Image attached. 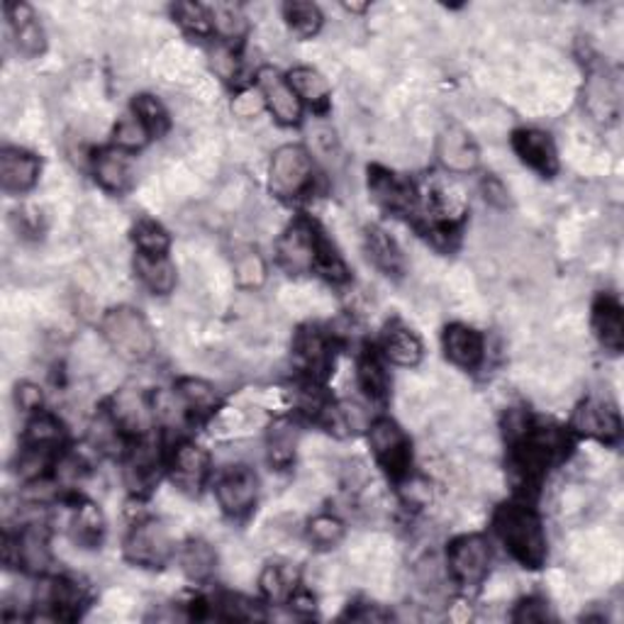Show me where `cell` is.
Segmentation results:
<instances>
[{
  "label": "cell",
  "mask_w": 624,
  "mask_h": 624,
  "mask_svg": "<svg viewBox=\"0 0 624 624\" xmlns=\"http://www.w3.org/2000/svg\"><path fill=\"white\" fill-rule=\"evenodd\" d=\"M510 142L512 152L520 157L524 166H530L544 178H554L558 174V149L548 132L527 127V130L512 132Z\"/></svg>",
  "instance_id": "obj_15"
},
{
  "label": "cell",
  "mask_w": 624,
  "mask_h": 624,
  "mask_svg": "<svg viewBox=\"0 0 624 624\" xmlns=\"http://www.w3.org/2000/svg\"><path fill=\"white\" fill-rule=\"evenodd\" d=\"M312 183H315V164L308 149L300 145L278 147L268 164V188L274 196L281 200L303 198Z\"/></svg>",
  "instance_id": "obj_3"
},
{
  "label": "cell",
  "mask_w": 624,
  "mask_h": 624,
  "mask_svg": "<svg viewBox=\"0 0 624 624\" xmlns=\"http://www.w3.org/2000/svg\"><path fill=\"white\" fill-rule=\"evenodd\" d=\"M5 18L10 32H13L15 47L25 59H35L47 49V35L45 27L27 3H5Z\"/></svg>",
  "instance_id": "obj_20"
},
{
  "label": "cell",
  "mask_w": 624,
  "mask_h": 624,
  "mask_svg": "<svg viewBox=\"0 0 624 624\" xmlns=\"http://www.w3.org/2000/svg\"><path fill=\"white\" fill-rule=\"evenodd\" d=\"M135 274L149 293L154 296L174 293L178 284L176 264L171 262L169 254H135Z\"/></svg>",
  "instance_id": "obj_27"
},
{
  "label": "cell",
  "mask_w": 624,
  "mask_h": 624,
  "mask_svg": "<svg viewBox=\"0 0 624 624\" xmlns=\"http://www.w3.org/2000/svg\"><path fill=\"white\" fill-rule=\"evenodd\" d=\"M357 375H359L361 391L369 395L371 401H383V397L389 395L391 375H389V369H385V359L381 351L366 349L359 357Z\"/></svg>",
  "instance_id": "obj_34"
},
{
  "label": "cell",
  "mask_w": 624,
  "mask_h": 624,
  "mask_svg": "<svg viewBox=\"0 0 624 624\" xmlns=\"http://www.w3.org/2000/svg\"><path fill=\"white\" fill-rule=\"evenodd\" d=\"M344 532H347V527H344L337 515L330 512L315 515L305 527L308 542L315 548H335L344 540Z\"/></svg>",
  "instance_id": "obj_40"
},
{
  "label": "cell",
  "mask_w": 624,
  "mask_h": 624,
  "mask_svg": "<svg viewBox=\"0 0 624 624\" xmlns=\"http://www.w3.org/2000/svg\"><path fill=\"white\" fill-rule=\"evenodd\" d=\"M15 403L18 407L23 413H39L42 411V405H45V393H42V389L37 383H20L18 385V391H15Z\"/></svg>",
  "instance_id": "obj_45"
},
{
  "label": "cell",
  "mask_w": 624,
  "mask_h": 624,
  "mask_svg": "<svg viewBox=\"0 0 624 624\" xmlns=\"http://www.w3.org/2000/svg\"><path fill=\"white\" fill-rule=\"evenodd\" d=\"M3 558L32 574H45L51 564L49 530L45 524H27L18 534H5Z\"/></svg>",
  "instance_id": "obj_9"
},
{
  "label": "cell",
  "mask_w": 624,
  "mask_h": 624,
  "mask_svg": "<svg viewBox=\"0 0 624 624\" xmlns=\"http://www.w3.org/2000/svg\"><path fill=\"white\" fill-rule=\"evenodd\" d=\"M234 281L244 290L262 288L266 281V262L256 252H244L234 262Z\"/></svg>",
  "instance_id": "obj_43"
},
{
  "label": "cell",
  "mask_w": 624,
  "mask_h": 624,
  "mask_svg": "<svg viewBox=\"0 0 624 624\" xmlns=\"http://www.w3.org/2000/svg\"><path fill=\"white\" fill-rule=\"evenodd\" d=\"M210 63H212V71L218 73L220 79L230 81L236 77V54L230 45H224V42L215 45V49L210 51Z\"/></svg>",
  "instance_id": "obj_44"
},
{
  "label": "cell",
  "mask_w": 624,
  "mask_h": 624,
  "mask_svg": "<svg viewBox=\"0 0 624 624\" xmlns=\"http://www.w3.org/2000/svg\"><path fill=\"white\" fill-rule=\"evenodd\" d=\"M363 252L369 262L385 276H401L403 254L393 236L381 228H369L363 232Z\"/></svg>",
  "instance_id": "obj_31"
},
{
  "label": "cell",
  "mask_w": 624,
  "mask_h": 624,
  "mask_svg": "<svg viewBox=\"0 0 624 624\" xmlns=\"http://www.w3.org/2000/svg\"><path fill=\"white\" fill-rule=\"evenodd\" d=\"M256 91L262 93L264 107L274 115V120L284 127H293L303 117V103L290 89L288 77L274 67H262L256 71Z\"/></svg>",
  "instance_id": "obj_10"
},
{
  "label": "cell",
  "mask_w": 624,
  "mask_h": 624,
  "mask_svg": "<svg viewBox=\"0 0 624 624\" xmlns=\"http://www.w3.org/2000/svg\"><path fill=\"white\" fill-rule=\"evenodd\" d=\"M317 236L320 228L310 220H296L278 236L276 262L288 274H310L317 264Z\"/></svg>",
  "instance_id": "obj_8"
},
{
  "label": "cell",
  "mask_w": 624,
  "mask_h": 624,
  "mask_svg": "<svg viewBox=\"0 0 624 624\" xmlns=\"http://www.w3.org/2000/svg\"><path fill=\"white\" fill-rule=\"evenodd\" d=\"M123 554L127 562L139 568H164L174 556V540L164 522L145 518L127 532Z\"/></svg>",
  "instance_id": "obj_5"
},
{
  "label": "cell",
  "mask_w": 624,
  "mask_h": 624,
  "mask_svg": "<svg viewBox=\"0 0 624 624\" xmlns=\"http://www.w3.org/2000/svg\"><path fill=\"white\" fill-rule=\"evenodd\" d=\"M495 534L515 562L524 568H542L546 562V534L542 518L527 502L500 505L493 515Z\"/></svg>",
  "instance_id": "obj_1"
},
{
  "label": "cell",
  "mask_w": 624,
  "mask_h": 624,
  "mask_svg": "<svg viewBox=\"0 0 624 624\" xmlns=\"http://www.w3.org/2000/svg\"><path fill=\"white\" fill-rule=\"evenodd\" d=\"M69 534L77 546L95 548L105 536V515L99 502L77 500L69 515Z\"/></svg>",
  "instance_id": "obj_26"
},
{
  "label": "cell",
  "mask_w": 624,
  "mask_h": 624,
  "mask_svg": "<svg viewBox=\"0 0 624 624\" xmlns=\"http://www.w3.org/2000/svg\"><path fill=\"white\" fill-rule=\"evenodd\" d=\"M159 466H161V457L152 439L149 437L135 439V444L130 447V451H127L123 469L127 488L137 495L152 490L159 483Z\"/></svg>",
  "instance_id": "obj_19"
},
{
  "label": "cell",
  "mask_w": 624,
  "mask_h": 624,
  "mask_svg": "<svg viewBox=\"0 0 624 624\" xmlns=\"http://www.w3.org/2000/svg\"><path fill=\"white\" fill-rule=\"evenodd\" d=\"M210 20H212V35H218L220 42L230 45V42H240L246 30H250V20H246L244 10L232 3H215L208 5Z\"/></svg>",
  "instance_id": "obj_36"
},
{
  "label": "cell",
  "mask_w": 624,
  "mask_h": 624,
  "mask_svg": "<svg viewBox=\"0 0 624 624\" xmlns=\"http://www.w3.org/2000/svg\"><path fill=\"white\" fill-rule=\"evenodd\" d=\"M215 498L228 518H244L259 500V476L244 464L228 466L215 481Z\"/></svg>",
  "instance_id": "obj_7"
},
{
  "label": "cell",
  "mask_w": 624,
  "mask_h": 624,
  "mask_svg": "<svg viewBox=\"0 0 624 624\" xmlns=\"http://www.w3.org/2000/svg\"><path fill=\"white\" fill-rule=\"evenodd\" d=\"M149 139H152V135H149V130L135 113L123 115L113 130V147L125 154H135L139 149H145Z\"/></svg>",
  "instance_id": "obj_39"
},
{
  "label": "cell",
  "mask_w": 624,
  "mask_h": 624,
  "mask_svg": "<svg viewBox=\"0 0 624 624\" xmlns=\"http://www.w3.org/2000/svg\"><path fill=\"white\" fill-rule=\"evenodd\" d=\"M93 178L99 186L107 193H115L120 196L132 183V166H130V154L120 152V149H101L91 159Z\"/></svg>",
  "instance_id": "obj_25"
},
{
  "label": "cell",
  "mask_w": 624,
  "mask_h": 624,
  "mask_svg": "<svg viewBox=\"0 0 624 624\" xmlns=\"http://www.w3.org/2000/svg\"><path fill=\"white\" fill-rule=\"evenodd\" d=\"M259 588L271 605H288V600L300 588L298 571L290 564H268L259 574Z\"/></svg>",
  "instance_id": "obj_33"
},
{
  "label": "cell",
  "mask_w": 624,
  "mask_h": 624,
  "mask_svg": "<svg viewBox=\"0 0 624 624\" xmlns=\"http://www.w3.org/2000/svg\"><path fill=\"white\" fill-rule=\"evenodd\" d=\"M571 427L574 432L602 444H615L622 437L620 411L610 401H602V397H588V401L580 403L574 411Z\"/></svg>",
  "instance_id": "obj_12"
},
{
  "label": "cell",
  "mask_w": 624,
  "mask_h": 624,
  "mask_svg": "<svg viewBox=\"0 0 624 624\" xmlns=\"http://www.w3.org/2000/svg\"><path fill=\"white\" fill-rule=\"evenodd\" d=\"M490 544L483 534H461L447 548V568L457 586L473 590L490 574Z\"/></svg>",
  "instance_id": "obj_4"
},
{
  "label": "cell",
  "mask_w": 624,
  "mask_h": 624,
  "mask_svg": "<svg viewBox=\"0 0 624 624\" xmlns=\"http://www.w3.org/2000/svg\"><path fill=\"white\" fill-rule=\"evenodd\" d=\"M37 602L45 605L54 620H73L85 602V590L73 578H49L37 590Z\"/></svg>",
  "instance_id": "obj_22"
},
{
  "label": "cell",
  "mask_w": 624,
  "mask_h": 624,
  "mask_svg": "<svg viewBox=\"0 0 624 624\" xmlns=\"http://www.w3.org/2000/svg\"><path fill=\"white\" fill-rule=\"evenodd\" d=\"M296 451H298L296 423L288 417L276 419L271 429H268V439H266L268 464H271V469L276 471H286L296 461Z\"/></svg>",
  "instance_id": "obj_32"
},
{
  "label": "cell",
  "mask_w": 624,
  "mask_h": 624,
  "mask_svg": "<svg viewBox=\"0 0 624 624\" xmlns=\"http://www.w3.org/2000/svg\"><path fill=\"white\" fill-rule=\"evenodd\" d=\"M369 193L383 210L395 215L415 212L417 208L415 183L411 178H403L401 174H393V171L383 166L369 169Z\"/></svg>",
  "instance_id": "obj_14"
},
{
  "label": "cell",
  "mask_w": 624,
  "mask_h": 624,
  "mask_svg": "<svg viewBox=\"0 0 624 624\" xmlns=\"http://www.w3.org/2000/svg\"><path fill=\"white\" fill-rule=\"evenodd\" d=\"M381 354L383 359L393 366L415 369V366H419V361L425 359V344L415 330L403 325V322H393V325L383 332Z\"/></svg>",
  "instance_id": "obj_24"
},
{
  "label": "cell",
  "mask_w": 624,
  "mask_h": 624,
  "mask_svg": "<svg viewBox=\"0 0 624 624\" xmlns=\"http://www.w3.org/2000/svg\"><path fill=\"white\" fill-rule=\"evenodd\" d=\"M437 159L451 174H471L481 164V149L464 127L449 125L437 139Z\"/></svg>",
  "instance_id": "obj_17"
},
{
  "label": "cell",
  "mask_w": 624,
  "mask_h": 624,
  "mask_svg": "<svg viewBox=\"0 0 624 624\" xmlns=\"http://www.w3.org/2000/svg\"><path fill=\"white\" fill-rule=\"evenodd\" d=\"M42 159L20 147H5L0 152V186L5 193H27L37 186Z\"/></svg>",
  "instance_id": "obj_18"
},
{
  "label": "cell",
  "mask_w": 624,
  "mask_h": 624,
  "mask_svg": "<svg viewBox=\"0 0 624 624\" xmlns=\"http://www.w3.org/2000/svg\"><path fill=\"white\" fill-rule=\"evenodd\" d=\"M290 89L296 91L300 103L312 107L315 113H327L332 103V89L327 79L312 67H296L288 73Z\"/></svg>",
  "instance_id": "obj_30"
},
{
  "label": "cell",
  "mask_w": 624,
  "mask_h": 624,
  "mask_svg": "<svg viewBox=\"0 0 624 624\" xmlns=\"http://www.w3.org/2000/svg\"><path fill=\"white\" fill-rule=\"evenodd\" d=\"M101 337L111 351L130 363L152 359L157 351L154 327L142 312L130 305H117L105 312L101 317Z\"/></svg>",
  "instance_id": "obj_2"
},
{
  "label": "cell",
  "mask_w": 624,
  "mask_h": 624,
  "mask_svg": "<svg viewBox=\"0 0 624 624\" xmlns=\"http://www.w3.org/2000/svg\"><path fill=\"white\" fill-rule=\"evenodd\" d=\"M483 190H486V200L493 203V206H508V190H505V186L500 181H495V178H488V181H483Z\"/></svg>",
  "instance_id": "obj_49"
},
{
  "label": "cell",
  "mask_w": 624,
  "mask_h": 624,
  "mask_svg": "<svg viewBox=\"0 0 624 624\" xmlns=\"http://www.w3.org/2000/svg\"><path fill=\"white\" fill-rule=\"evenodd\" d=\"M363 610H349V615L347 620H357V622H385V620H391L393 615L389 610H381L379 605H361Z\"/></svg>",
  "instance_id": "obj_48"
},
{
  "label": "cell",
  "mask_w": 624,
  "mask_h": 624,
  "mask_svg": "<svg viewBox=\"0 0 624 624\" xmlns=\"http://www.w3.org/2000/svg\"><path fill=\"white\" fill-rule=\"evenodd\" d=\"M174 13L176 23L188 32V35L196 37H210L212 35V20H210V10L208 5L200 3H176L171 8Z\"/></svg>",
  "instance_id": "obj_42"
},
{
  "label": "cell",
  "mask_w": 624,
  "mask_h": 624,
  "mask_svg": "<svg viewBox=\"0 0 624 624\" xmlns=\"http://www.w3.org/2000/svg\"><path fill=\"white\" fill-rule=\"evenodd\" d=\"M546 617H548V610L542 598H527L512 612L515 622H544Z\"/></svg>",
  "instance_id": "obj_46"
},
{
  "label": "cell",
  "mask_w": 624,
  "mask_h": 624,
  "mask_svg": "<svg viewBox=\"0 0 624 624\" xmlns=\"http://www.w3.org/2000/svg\"><path fill=\"white\" fill-rule=\"evenodd\" d=\"M107 413L127 439H142L154 423V403L139 389H123L113 395Z\"/></svg>",
  "instance_id": "obj_13"
},
{
  "label": "cell",
  "mask_w": 624,
  "mask_h": 624,
  "mask_svg": "<svg viewBox=\"0 0 624 624\" xmlns=\"http://www.w3.org/2000/svg\"><path fill=\"white\" fill-rule=\"evenodd\" d=\"M293 354L310 381H322L332 369V361H335V354H332V339L325 330H320L315 325H305L298 330V335L293 339Z\"/></svg>",
  "instance_id": "obj_16"
},
{
  "label": "cell",
  "mask_w": 624,
  "mask_h": 624,
  "mask_svg": "<svg viewBox=\"0 0 624 624\" xmlns=\"http://www.w3.org/2000/svg\"><path fill=\"white\" fill-rule=\"evenodd\" d=\"M178 564L190 580H208L218 566V554L208 542L188 540L178 548Z\"/></svg>",
  "instance_id": "obj_35"
},
{
  "label": "cell",
  "mask_w": 624,
  "mask_h": 624,
  "mask_svg": "<svg viewBox=\"0 0 624 624\" xmlns=\"http://www.w3.org/2000/svg\"><path fill=\"white\" fill-rule=\"evenodd\" d=\"M369 444L379 466L401 483L413 464V447L405 429L391 417H379L369 425Z\"/></svg>",
  "instance_id": "obj_6"
},
{
  "label": "cell",
  "mask_w": 624,
  "mask_h": 624,
  "mask_svg": "<svg viewBox=\"0 0 624 624\" xmlns=\"http://www.w3.org/2000/svg\"><path fill=\"white\" fill-rule=\"evenodd\" d=\"M344 8H347L349 13H366V10H369V5H357V3H347Z\"/></svg>",
  "instance_id": "obj_50"
},
{
  "label": "cell",
  "mask_w": 624,
  "mask_h": 624,
  "mask_svg": "<svg viewBox=\"0 0 624 624\" xmlns=\"http://www.w3.org/2000/svg\"><path fill=\"white\" fill-rule=\"evenodd\" d=\"M590 327L593 335L608 351L617 354L624 347V310L620 300L612 293H602L596 298L590 310Z\"/></svg>",
  "instance_id": "obj_23"
},
{
  "label": "cell",
  "mask_w": 624,
  "mask_h": 624,
  "mask_svg": "<svg viewBox=\"0 0 624 624\" xmlns=\"http://www.w3.org/2000/svg\"><path fill=\"white\" fill-rule=\"evenodd\" d=\"M442 347L447 359L464 371L478 369L483 357H486V339L478 330L464 325V322H454L444 330Z\"/></svg>",
  "instance_id": "obj_21"
},
{
  "label": "cell",
  "mask_w": 624,
  "mask_h": 624,
  "mask_svg": "<svg viewBox=\"0 0 624 624\" xmlns=\"http://www.w3.org/2000/svg\"><path fill=\"white\" fill-rule=\"evenodd\" d=\"M284 20L288 30L293 32L298 39H310L315 37L317 32L322 30V10L315 3H303V0H290V3H284Z\"/></svg>",
  "instance_id": "obj_37"
},
{
  "label": "cell",
  "mask_w": 624,
  "mask_h": 624,
  "mask_svg": "<svg viewBox=\"0 0 624 624\" xmlns=\"http://www.w3.org/2000/svg\"><path fill=\"white\" fill-rule=\"evenodd\" d=\"M174 393L183 411H186V415H193V417H210L218 413V407H220L218 389H215L210 381L198 379V375L178 379Z\"/></svg>",
  "instance_id": "obj_29"
},
{
  "label": "cell",
  "mask_w": 624,
  "mask_h": 624,
  "mask_svg": "<svg viewBox=\"0 0 624 624\" xmlns=\"http://www.w3.org/2000/svg\"><path fill=\"white\" fill-rule=\"evenodd\" d=\"M132 113L142 120V125L149 130L152 137H164L171 127V115L166 111V105L161 103L157 95L142 93L132 101Z\"/></svg>",
  "instance_id": "obj_38"
},
{
  "label": "cell",
  "mask_w": 624,
  "mask_h": 624,
  "mask_svg": "<svg viewBox=\"0 0 624 624\" xmlns=\"http://www.w3.org/2000/svg\"><path fill=\"white\" fill-rule=\"evenodd\" d=\"M67 444V429L61 419L51 413L39 411L30 417L23 435V447L47 451L51 457H61V449Z\"/></svg>",
  "instance_id": "obj_28"
},
{
  "label": "cell",
  "mask_w": 624,
  "mask_h": 624,
  "mask_svg": "<svg viewBox=\"0 0 624 624\" xmlns=\"http://www.w3.org/2000/svg\"><path fill=\"white\" fill-rule=\"evenodd\" d=\"M132 242L137 254H169L171 236L157 220H139L132 228Z\"/></svg>",
  "instance_id": "obj_41"
},
{
  "label": "cell",
  "mask_w": 624,
  "mask_h": 624,
  "mask_svg": "<svg viewBox=\"0 0 624 624\" xmlns=\"http://www.w3.org/2000/svg\"><path fill=\"white\" fill-rule=\"evenodd\" d=\"M262 107H264L262 93L254 91V89L242 91V93L234 99V103H232L234 115H236V117H244V120H246V117H254L256 113L262 111Z\"/></svg>",
  "instance_id": "obj_47"
},
{
  "label": "cell",
  "mask_w": 624,
  "mask_h": 624,
  "mask_svg": "<svg viewBox=\"0 0 624 624\" xmlns=\"http://www.w3.org/2000/svg\"><path fill=\"white\" fill-rule=\"evenodd\" d=\"M212 471V461L208 449L196 442H181L169 457V476L171 483L183 495H198L206 486Z\"/></svg>",
  "instance_id": "obj_11"
}]
</instances>
